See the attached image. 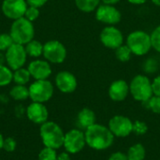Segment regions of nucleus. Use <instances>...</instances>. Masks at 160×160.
I'll use <instances>...</instances> for the list:
<instances>
[{
    "instance_id": "nucleus-15",
    "label": "nucleus",
    "mask_w": 160,
    "mask_h": 160,
    "mask_svg": "<svg viewBox=\"0 0 160 160\" xmlns=\"http://www.w3.org/2000/svg\"><path fill=\"white\" fill-rule=\"evenodd\" d=\"M27 69L35 81L47 80L52 74V68L47 60H33L28 65Z\"/></svg>"
},
{
    "instance_id": "nucleus-35",
    "label": "nucleus",
    "mask_w": 160,
    "mask_h": 160,
    "mask_svg": "<svg viewBox=\"0 0 160 160\" xmlns=\"http://www.w3.org/2000/svg\"><path fill=\"white\" fill-rule=\"evenodd\" d=\"M48 0H26V3L28 6L31 7H35V8H40L42 6H44L47 3Z\"/></svg>"
},
{
    "instance_id": "nucleus-19",
    "label": "nucleus",
    "mask_w": 160,
    "mask_h": 160,
    "mask_svg": "<svg viewBox=\"0 0 160 160\" xmlns=\"http://www.w3.org/2000/svg\"><path fill=\"white\" fill-rule=\"evenodd\" d=\"M27 55L31 57H38L43 53V44L36 39H32L24 45Z\"/></svg>"
},
{
    "instance_id": "nucleus-20",
    "label": "nucleus",
    "mask_w": 160,
    "mask_h": 160,
    "mask_svg": "<svg viewBox=\"0 0 160 160\" xmlns=\"http://www.w3.org/2000/svg\"><path fill=\"white\" fill-rule=\"evenodd\" d=\"M101 0H75V5L82 12L90 13L95 11L100 5Z\"/></svg>"
},
{
    "instance_id": "nucleus-36",
    "label": "nucleus",
    "mask_w": 160,
    "mask_h": 160,
    "mask_svg": "<svg viewBox=\"0 0 160 160\" xmlns=\"http://www.w3.org/2000/svg\"><path fill=\"white\" fill-rule=\"evenodd\" d=\"M109 160H128V157H127V155H125L124 153L116 152V153H113V154L110 157Z\"/></svg>"
},
{
    "instance_id": "nucleus-17",
    "label": "nucleus",
    "mask_w": 160,
    "mask_h": 160,
    "mask_svg": "<svg viewBox=\"0 0 160 160\" xmlns=\"http://www.w3.org/2000/svg\"><path fill=\"white\" fill-rule=\"evenodd\" d=\"M108 93L113 101H123L129 93V84L124 80L114 81L110 85Z\"/></svg>"
},
{
    "instance_id": "nucleus-39",
    "label": "nucleus",
    "mask_w": 160,
    "mask_h": 160,
    "mask_svg": "<svg viewBox=\"0 0 160 160\" xmlns=\"http://www.w3.org/2000/svg\"><path fill=\"white\" fill-rule=\"evenodd\" d=\"M128 1L133 5H142L147 2V0H128Z\"/></svg>"
},
{
    "instance_id": "nucleus-3",
    "label": "nucleus",
    "mask_w": 160,
    "mask_h": 160,
    "mask_svg": "<svg viewBox=\"0 0 160 160\" xmlns=\"http://www.w3.org/2000/svg\"><path fill=\"white\" fill-rule=\"evenodd\" d=\"M40 138L45 147L59 149L64 144L65 133L54 122H45L40 127Z\"/></svg>"
},
{
    "instance_id": "nucleus-32",
    "label": "nucleus",
    "mask_w": 160,
    "mask_h": 160,
    "mask_svg": "<svg viewBox=\"0 0 160 160\" xmlns=\"http://www.w3.org/2000/svg\"><path fill=\"white\" fill-rule=\"evenodd\" d=\"M148 128L147 125L144 122L142 121H136L135 123H133V128H132V132H134L137 135H143L147 132Z\"/></svg>"
},
{
    "instance_id": "nucleus-16",
    "label": "nucleus",
    "mask_w": 160,
    "mask_h": 160,
    "mask_svg": "<svg viewBox=\"0 0 160 160\" xmlns=\"http://www.w3.org/2000/svg\"><path fill=\"white\" fill-rule=\"evenodd\" d=\"M48 110L43 103L39 102H32L26 108V116L30 121L35 124H40L47 122L48 119Z\"/></svg>"
},
{
    "instance_id": "nucleus-21",
    "label": "nucleus",
    "mask_w": 160,
    "mask_h": 160,
    "mask_svg": "<svg viewBox=\"0 0 160 160\" xmlns=\"http://www.w3.org/2000/svg\"><path fill=\"white\" fill-rule=\"evenodd\" d=\"M30 78H31V75L27 68H21L14 70L13 72V81L16 84L25 85L26 83L29 82Z\"/></svg>"
},
{
    "instance_id": "nucleus-12",
    "label": "nucleus",
    "mask_w": 160,
    "mask_h": 160,
    "mask_svg": "<svg viewBox=\"0 0 160 160\" xmlns=\"http://www.w3.org/2000/svg\"><path fill=\"white\" fill-rule=\"evenodd\" d=\"M27 7L26 0H3L1 8L7 18L14 21L24 16Z\"/></svg>"
},
{
    "instance_id": "nucleus-22",
    "label": "nucleus",
    "mask_w": 160,
    "mask_h": 160,
    "mask_svg": "<svg viewBox=\"0 0 160 160\" xmlns=\"http://www.w3.org/2000/svg\"><path fill=\"white\" fill-rule=\"evenodd\" d=\"M9 95L15 100H25L29 98V89L25 85L16 84L11 88Z\"/></svg>"
},
{
    "instance_id": "nucleus-11",
    "label": "nucleus",
    "mask_w": 160,
    "mask_h": 160,
    "mask_svg": "<svg viewBox=\"0 0 160 160\" xmlns=\"http://www.w3.org/2000/svg\"><path fill=\"white\" fill-rule=\"evenodd\" d=\"M86 143L85 135L80 129H71L65 134L63 146L69 154H77L82 151Z\"/></svg>"
},
{
    "instance_id": "nucleus-23",
    "label": "nucleus",
    "mask_w": 160,
    "mask_h": 160,
    "mask_svg": "<svg viewBox=\"0 0 160 160\" xmlns=\"http://www.w3.org/2000/svg\"><path fill=\"white\" fill-rule=\"evenodd\" d=\"M128 160H143L145 158V149L141 143L134 144L128 149Z\"/></svg>"
},
{
    "instance_id": "nucleus-10",
    "label": "nucleus",
    "mask_w": 160,
    "mask_h": 160,
    "mask_svg": "<svg viewBox=\"0 0 160 160\" xmlns=\"http://www.w3.org/2000/svg\"><path fill=\"white\" fill-rule=\"evenodd\" d=\"M96 19L106 25H116L122 20V14L115 6L102 4L96 9Z\"/></svg>"
},
{
    "instance_id": "nucleus-2",
    "label": "nucleus",
    "mask_w": 160,
    "mask_h": 160,
    "mask_svg": "<svg viewBox=\"0 0 160 160\" xmlns=\"http://www.w3.org/2000/svg\"><path fill=\"white\" fill-rule=\"evenodd\" d=\"M9 35L11 36L14 43L25 45L35 37V27L33 22L24 17L14 20L11 26Z\"/></svg>"
},
{
    "instance_id": "nucleus-13",
    "label": "nucleus",
    "mask_w": 160,
    "mask_h": 160,
    "mask_svg": "<svg viewBox=\"0 0 160 160\" xmlns=\"http://www.w3.org/2000/svg\"><path fill=\"white\" fill-rule=\"evenodd\" d=\"M109 128L116 137H127L132 132L133 123L126 116L116 115L110 120Z\"/></svg>"
},
{
    "instance_id": "nucleus-33",
    "label": "nucleus",
    "mask_w": 160,
    "mask_h": 160,
    "mask_svg": "<svg viewBox=\"0 0 160 160\" xmlns=\"http://www.w3.org/2000/svg\"><path fill=\"white\" fill-rule=\"evenodd\" d=\"M3 149L7 152H13L16 149V142L14 139L8 137L7 139H4V143H3Z\"/></svg>"
},
{
    "instance_id": "nucleus-26",
    "label": "nucleus",
    "mask_w": 160,
    "mask_h": 160,
    "mask_svg": "<svg viewBox=\"0 0 160 160\" xmlns=\"http://www.w3.org/2000/svg\"><path fill=\"white\" fill-rule=\"evenodd\" d=\"M142 103L147 109H150L155 113H160V97L158 96H153L150 99Z\"/></svg>"
},
{
    "instance_id": "nucleus-1",
    "label": "nucleus",
    "mask_w": 160,
    "mask_h": 160,
    "mask_svg": "<svg viewBox=\"0 0 160 160\" xmlns=\"http://www.w3.org/2000/svg\"><path fill=\"white\" fill-rule=\"evenodd\" d=\"M86 144L95 150H105L112 146L114 141V135L110 128L95 124L85 130Z\"/></svg>"
},
{
    "instance_id": "nucleus-14",
    "label": "nucleus",
    "mask_w": 160,
    "mask_h": 160,
    "mask_svg": "<svg viewBox=\"0 0 160 160\" xmlns=\"http://www.w3.org/2000/svg\"><path fill=\"white\" fill-rule=\"evenodd\" d=\"M55 85L62 93L69 94L76 90L78 82L74 74L64 70L57 73L55 77Z\"/></svg>"
},
{
    "instance_id": "nucleus-6",
    "label": "nucleus",
    "mask_w": 160,
    "mask_h": 160,
    "mask_svg": "<svg viewBox=\"0 0 160 160\" xmlns=\"http://www.w3.org/2000/svg\"><path fill=\"white\" fill-rule=\"evenodd\" d=\"M29 98L33 102L44 103L50 100L53 95V85L48 80L35 81L29 86Z\"/></svg>"
},
{
    "instance_id": "nucleus-5",
    "label": "nucleus",
    "mask_w": 160,
    "mask_h": 160,
    "mask_svg": "<svg viewBox=\"0 0 160 160\" xmlns=\"http://www.w3.org/2000/svg\"><path fill=\"white\" fill-rule=\"evenodd\" d=\"M129 92L134 99L144 102L153 97L152 82L145 75H136L130 82Z\"/></svg>"
},
{
    "instance_id": "nucleus-34",
    "label": "nucleus",
    "mask_w": 160,
    "mask_h": 160,
    "mask_svg": "<svg viewBox=\"0 0 160 160\" xmlns=\"http://www.w3.org/2000/svg\"><path fill=\"white\" fill-rule=\"evenodd\" d=\"M152 89L154 96L160 97V75L157 76L152 82Z\"/></svg>"
},
{
    "instance_id": "nucleus-25",
    "label": "nucleus",
    "mask_w": 160,
    "mask_h": 160,
    "mask_svg": "<svg viewBox=\"0 0 160 160\" xmlns=\"http://www.w3.org/2000/svg\"><path fill=\"white\" fill-rule=\"evenodd\" d=\"M131 55H132V52L127 44L126 45L123 44L117 49H115V57L120 62H123V63L128 62L131 58Z\"/></svg>"
},
{
    "instance_id": "nucleus-41",
    "label": "nucleus",
    "mask_w": 160,
    "mask_h": 160,
    "mask_svg": "<svg viewBox=\"0 0 160 160\" xmlns=\"http://www.w3.org/2000/svg\"><path fill=\"white\" fill-rule=\"evenodd\" d=\"M153 4H155L156 6L158 7H160V0H151Z\"/></svg>"
},
{
    "instance_id": "nucleus-9",
    "label": "nucleus",
    "mask_w": 160,
    "mask_h": 160,
    "mask_svg": "<svg viewBox=\"0 0 160 160\" xmlns=\"http://www.w3.org/2000/svg\"><path fill=\"white\" fill-rule=\"evenodd\" d=\"M100 42L109 49L115 50L124 44V35L115 25H107L99 35Z\"/></svg>"
},
{
    "instance_id": "nucleus-27",
    "label": "nucleus",
    "mask_w": 160,
    "mask_h": 160,
    "mask_svg": "<svg viewBox=\"0 0 160 160\" xmlns=\"http://www.w3.org/2000/svg\"><path fill=\"white\" fill-rule=\"evenodd\" d=\"M56 158L55 149L50 147H44L38 155V160H56Z\"/></svg>"
},
{
    "instance_id": "nucleus-7",
    "label": "nucleus",
    "mask_w": 160,
    "mask_h": 160,
    "mask_svg": "<svg viewBox=\"0 0 160 160\" xmlns=\"http://www.w3.org/2000/svg\"><path fill=\"white\" fill-rule=\"evenodd\" d=\"M45 60L52 64H61L67 58V49L58 40H49L43 44V53Z\"/></svg>"
},
{
    "instance_id": "nucleus-4",
    "label": "nucleus",
    "mask_w": 160,
    "mask_h": 160,
    "mask_svg": "<svg viewBox=\"0 0 160 160\" xmlns=\"http://www.w3.org/2000/svg\"><path fill=\"white\" fill-rule=\"evenodd\" d=\"M127 45L130 49L132 54L143 56L152 49L151 36L142 30H135L128 34L127 38Z\"/></svg>"
},
{
    "instance_id": "nucleus-28",
    "label": "nucleus",
    "mask_w": 160,
    "mask_h": 160,
    "mask_svg": "<svg viewBox=\"0 0 160 160\" xmlns=\"http://www.w3.org/2000/svg\"><path fill=\"white\" fill-rule=\"evenodd\" d=\"M150 36H151L152 48L158 52H160V25L157 26L153 30Z\"/></svg>"
},
{
    "instance_id": "nucleus-8",
    "label": "nucleus",
    "mask_w": 160,
    "mask_h": 160,
    "mask_svg": "<svg viewBox=\"0 0 160 160\" xmlns=\"http://www.w3.org/2000/svg\"><path fill=\"white\" fill-rule=\"evenodd\" d=\"M27 58V53L24 45L13 43L7 51L5 54V59L7 65L12 70H16L24 66Z\"/></svg>"
},
{
    "instance_id": "nucleus-31",
    "label": "nucleus",
    "mask_w": 160,
    "mask_h": 160,
    "mask_svg": "<svg viewBox=\"0 0 160 160\" xmlns=\"http://www.w3.org/2000/svg\"><path fill=\"white\" fill-rule=\"evenodd\" d=\"M39 16V10L38 8H35V7H31V6H28L26 10H25V13H24V18H26L27 20H29L30 22H34L36 21Z\"/></svg>"
},
{
    "instance_id": "nucleus-37",
    "label": "nucleus",
    "mask_w": 160,
    "mask_h": 160,
    "mask_svg": "<svg viewBox=\"0 0 160 160\" xmlns=\"http://www.w3.org/2000/svg\"><path fill=\"white\" fill-rule=\"evenodd\" d=\"M56 160H70V157L68 153L64 152V153H61L60 155L57 156Z\"/></svg>"
},
{
    "instance_id": "nucleus-30",
    "label": "nucleus",
    "mask_w": 160,
    "mask_h": 160,
    "mask_svg": "<svg viewBox=\"0 0 160 160\" xmlns=\"http://www.w3.org/2000/svg\"><path fill=\"white\" fill-rule=\"evenodd\" d=\"M158 63L154 58H148L143 63V70L146 73H155L158 70Z\"/></svg>"
},
{
    "instance_id": "nucleus-40",
    "label": "nucleus",
    "mask_w": 160,
    "mask_h": 160,
    "mask_svg": "<svg viewBox=\"0 0 160 160\" xmlns=\"http://www.w3.org/2000/svg\"><path fill=\"white\" fill-rule=\"evenodd\" d=\"M3 143H4V138H3L2 134L0 133V149L3 148Z\"/></svg>"
},
{
    "instance_id": "nucleus-29",
    "label": "nucleus",
    "mask_w": 160,
    "mask_h": 160,
    "mask_svg": "<svg viewBox=\"0 0 160 160\" xmlns=\"http://www.w3.org/2000/svg\"><path fill=\"white\" fill-rule=\"evenodd\" d=\"M14 43L11 36L9 34H0V51L4 52L7 51L12 44Z\"/></svg>"
},
{
    "instance_id": "nucleus-18",
    "label": "nucleus",
    "mask_w": 160,
    "mask_h": 160,
    "mask_svg": "<svg viewBox=\"0 0 160 160\" xmlns=\"http://www.w3.org/2000/svg\"><path fill=\"white\" fill-rule=\"evenodd\" d=\"M95 124H96V115L92 110L88 108H84L78 113L77 125L80 128L86 130L88 128H90Z\"/></svg>"
},
{
    "instance_id": "nucleus-38",
    "label": "nucleus",
    "mask_w": 160,
    "mask_h": 160,
    "mask_svg": "<svg viewBox=\"0 0 160 160\" xmlns=\"http://www.w3.org/2000/svg\"><path fill=\"white\" fill-rule=\"evenodd\" d=\"M101 2L103 4H106V5H112V6H114L117 3H119L120 0H101Z\"/></svg>"
},
{
    "instance_id": "nucleus-24",
    "label": "nucleus",
    "mask_w": 160,
    "mask_h": 160,
    "mask_svg": "<svg viewBox=\"0 0 160 160\" xmlns=\"http://www.w3.org/2000/svg\"><path fill=\"white\" fill-rule=\"evenodd\" d=\"M13 81L12 69L8 67L0 64V86L8 85Z\"/></svg>"
}]
</instances>
